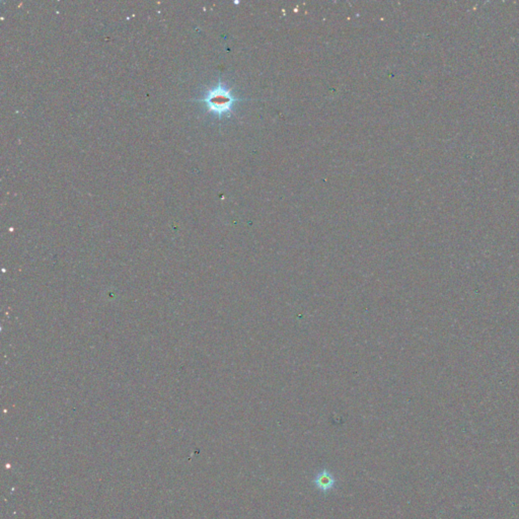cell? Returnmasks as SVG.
Wrapping results in <instances>:
<instances>
[{
    "label": "cell",
    "mask_w": 519,
    "mask_h": 519,
    "mask_svg": "<svg viewBox=\"0 0 519 519\" xmlns=\"http://www.w3.org/2000/svg\"><path fill=\"white\" fill-rule=\"evenodd\" d=\"M196 101L204 103L209 113L221 118L224 115L231 114L233 105L240 100L232 96L231 88L219 81L216 86L207 90L203 99Z\"/></svg>",
    "instance_id": "6da1fadb"
},
{
    "label": "cell",
    "mask_w": 519,
    "mask_h": 519,
    "mask_svg": "<svg viewBox=\"0 0 519 519\" xmlns=\"http://www.w3.org/2000/svg\"><path fill=\"white\" fill-rule=\"evenodd\" d=\"M313 484L322 492H328L332 490L336 484V480L333 473L328 469H322L313 480Z\"/></svg>",
    "instance_id": "7a4b0ae2"
}]
</instances>
